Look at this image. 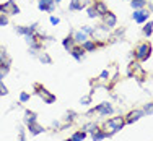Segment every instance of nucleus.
I'll use <instances>...</instances> for the list:
<instances>
[{"label":"nucleus","instance_id":"f8f14e48","mask_svg":"<svg viewBox=\"0 0 153 141\" xmlns=\"http://www.w3.org/2000/svg\"><path fill=\"white\" fill-rule=\"evenodd\" d=\"M143 110H138V109H135V110H130L129 114L126 115V123H134V122H137V120H140L142 117H143Z\"/></svg>","mask_w":153,"mask_h":141},{"label":"nucleus","instance_id":"6ab92c4d","mask_svg":"<svg viewBox=\"0 0 153 141\" xmlns=\"http://www.w3.org/2000/svg\"><path fill=\"white\" fill-rule=\"evenodd\" d=\"M74 39H75V44H83V42H85L86 39H90V37H88V36H86L82 29H80V31L74 32Z\"/></svg>","mask_w":153,"mask_h":141},{"label":"nucleus","instance_id":"0eeeda50","mask_svg":"<svg viewBox=\"0 0 153 141\" xmlns=\"http://www.w3.org/2000/svg\"><path fill=\"white\" fill-rule=\"evenodd\" d=\"M148 18H150V12H148V10H143V8L135 10V12L132 13V20L137 21V23H140V24L147 23Z\"/></svg>","mask_w":153,"mask_h":141},{"label":"nucleus","instance_id":"ddd939ff","mask_svg":"<svg viewBox=\"0 0 153 141\" xmlns=\"http://www.w3.org/2000/svg\"><path fill=\"white\" fill-rule=\"evenodd\" d=\"M93 8L96 10L98 16H101V18H103V16L109 12L108 7H106V3H104L103 0H94V2H93Z\"/></svg>","mask_w":153,"mask_h":141},{"label":"nucleus","instance_id":"9b49d317","mask_svg":"<svg viewBox=\"0 0 153 141\" xmlns=\"http://www.w3.org/2000/svg\"><path fill=\"white\" fill-rule=\"evenodd\" d=\"M103 24L109 29H112V28H116V24H117V16L114 15L112 12H108L106 15L103 16Z\"/></svg>","mask_w":153,"mask_h":141},{"label":"nucleus","instance_id":"dca6fc26","mask_svg":"<svg viewBox=\"0 0 153 141\" xmlns=\"http://www.w3.org/2000/svg\"><path fill=\"white\" fill-rule=\"evenodd\" d=\"M62 46H64V49H65V50H67V52H68V50H70V49H72V47H74V46H75V39H74V32H72V34H68V36H67V37H65V39H64V41H62Z\"/></svg>","mask_w":153,"mask_h":141},{"label":"nucleus","instance_id":"473e14b6","mask_svg":"<svg viewBox=\"0 0 153 141\" xmlns=\"http://www.w3.org/2000/svg\"><path fill=\"white\" fill-rule=\"evenodd\" d=\"M8 23H10L8 16H7V15H3V13H0V28H2V26H7Z\"/></svg>","mask_w":153,"mask_h":141},{"label":"nucleus","instance_id":"7ed1b4c3","mask_svg":"<svg viewBox=\"0 0 153 141\" xmlns=\"http://www.w3.org/2000/svg\"><path fill=\"white\" fill-rule=\"evenodd\" d=\"M150 55H152V44L148 41L138 44L135 52H134V57L137 59V62H147L150 59Z\"/></svg>","mask_w":153,"mask_h":141},{"label":"nucleus","instance_id":"412c9836","mask_svg":"<svg viewBox=\"0 0 153 141\" xmlns=\"http://www.w3.org/2000/svg\"><path fill=\"white\" fill-rule=\"evenodd\" d=\"M100 130V126H98V123H94V122H90V123H86L85 126H83V131L86 133V135H93L94 131H98Z\"/></svg>","mask_w":153,"mask_h":141},{"label":"nucleus","instance_id":"20e7f679","mask_svg":"<svg viewBox=\"0 0 153 141\" xmlns=\"http://www.w3.org/2000/svg\"><path fill=\"white\" fill-rule=\"evenodd\" d=\"M33 89H34V93L38 94V96L41 97V99L44 101L46 104L56 102V94H52L51 91H47V89L41 84V83H34V84H33Z\"/></svg>","mask_w":153,"mask_h":141},{"label":"nucleus","instance_id":"bb28decb","mask_svg":"<svg viewBox=\"0 0 153 141\" xmlns=\"http://www.w3.org/2000/svg\"><path fill=\"white\" fill-rule=\"evenodd\" d=\"M8 73H10V65H2L0 63V81H2Z\"/></svg>","mask_w":153,"mask_h":141},{"label":"nucleus","instance_id":"cd10ccee","mask_svg":"<svg viewBox=\"0 0 153 141\" xmlns=\"http://www.w3.org/2000/svg\"><path fill=\"white\" fill-rule=\"evenodd\" d=\"M86 138V133L85 131H75L74 133V135H72V141H83V140H85Z\"/></svg>","mask_w":153,"mask_h":141},{"label":"nucleus","instance_id":"c756f323","mask_svg":"<svg viewBox=\"0 0 153 141\" xmlns=\"http://www.w3.org/2000/svg\"><path fill=\"white\" fill-rule=\"evenodd\" d=\"M86 12H88V18H98V13H96V10L93 8V5H90V7H86Z\"/></svg>","mask_w":153,"mask_h":141},{"label":"nucleus","instance_id":"e433bc0d","mask_svg":"<svg viewBox=\"0 0 153 141\" xmlns=\"http://www.w3.org/2000/svg\"><path fill=\"white\" fill-rule=\"evenodd\" d=\"M30 97H31V96H30V94H28V93H25V91H23V93H21V94H20V102H28V101H30Z\"/></svg>","mask_w":153,"mask_h":141},{"label":"nucleus","instance_id":"f257e3e1","mask_svg":"<svg viewBox=\"0 0 153 141\" xmlns=\"http://www.w3.org/2000/svg\"><path fill=\"white\" fill-rule=\"evenodd\" d=\"M127 76L129 78H135L138 83H143L145 78H147V73L142 68V65L138 62H130L127 65Z\"/></svg>","mask_w":153,"mask_h":141},{"label":"nucleus","instance_id":"f704fd0d","mask_svg":"<svg viewBox=\"0 0 153 141\" xmlns=\"http://www.w3.org/2000/svg\"><path fill=\"white\" fill-rule=\"evenodd\" d=\"M18 141H26V136H25V130L21 126H18Z\"/></svg>","mask_w":153,"mask_h":141},{"label":"nucleus","instance_id":"2eb2a0df","mask_svg":"<svg viewBox=\"0 0 153 141\" xmlns=\"http://www.w3.org/2000/svg\"><path fill=\"white\" fill-rule=\"evenodd\" d=\"M80 46L83 47L85 52H94V50H96V42H94V39H86V41Z\"/></svg>","mask_w":153,"mask_h":141},{"label":"nucleus","instance_id":"72a5a7b5","mask_svg":"<svg viewBox=\"0 0 153 141\" xmlns=\"http://www.w3.org/2000/svg\"><path fill=\"white\" fill-rule=\"evenodd\" d=\"M80 102H82L83 106H90V104H91V96H90V94L88 96H83L82 99H80Z\"/></svg>","mask_w":153,"mask_h":141},{"label":"nucleus","instance_id":"ea45409f","mask_svg":"<svg viewBox=\"0 0 153 141\" xmlns=\"http://www.w3.org/2000/svg\"><path fill=\"white\" fill-rule=\"evenodd\" d=\"M54 2H56V3H60V2H62V0H54Z\"/></svg>","mask_w":153,"mask_h":141},{"label":"nucleus","instance_id":"b1692460","mask_svg":"<svg viewBox=\"0 0 153 141\" xmlns=\"http://www.w3.org/2000/svg\"><path fill=\"white\" fill-rule=\"evenodd\" d=\"M130 5H132L134 10H140V8H145L147 0H130Z\"/></svg>","mask_w":153,"mask_h":141},{"label":"nucleus","instance_id":"4c0bfd02","mask_svg":"<svg viewBox=\"0 0 153 141\" xmlns=\"http://www.w3.org/2000/svg\"><path fill=\"white\" fill-rule=\"evenodd\" d=\"M49 21H51V24H52V26H57V24L60 23V20H59L57 16H51V18H49Z\"/></svg>","mask_w":153,"mask_h":141},{"label":"nucleus","instance_id":"2f4dec72","mask_svg":"<svg viewBox=\"0 0 153 141\" xmlns=\"http://www.w3.org/2000/svg\"><path fill=\"white\" fill-rule=\"evenodd\" d=\"M98 79H100V81H108L109 79V70H103L100 73V76H98Z\"/></svg>","mask_w":153,"mask_h":141},{"label":"nucleus","instance_id":"7c9ffc66","mask_svg":"<svg viewBox=\"0 0 153 141\" xmlns=\"http://www.w3.org/2000/svg\"><path fill=\"white\" fill-rule=\"evenodd\" d=\"M143 114H147V115H152L153 114V102L145 104V106H143Z\"/></svg>","mask_w":153,"mask_h":141},{"label":"nucleus","instance_id":"aec40b11","mask_svg":"<svg viewBox=\"0 0 153 141\" xmlns=\"http://www.w3.org/2000/svg\"><path fill=\"white\" fill-rule=\"evenodd\" d=\"M33 122H38V115L33 110H25V123H33Z\"/></svg>","mask_w":153,"mask_h":141},{"label":"nucleus","instance_id":"a878e982","mask_svg":"<svg viewBox=\"0 0 153 141\" xmlns=\"http://www.w3.org/2000/svg\"><path fill=\"white\" fill-rule=\"evenodd\" d=\"M75 117H76V114H75V112H74V110H68L67 114H65V117H64V122H65V123H68V125H70L72 122L75 120Z\"/></svg>","mask_w":153,"mask_h":141},{"label":"nucleus","instance_id":"393cba45","mask_svg":"<svg viewBox=\"0 0 153 141\" xmlns=\"http://www.w3.org/2000/svg\"><path fill=\"white\" fill-rule=\"evenodd\" d=\"M152 32H153V21H147L145 26H143V34L147 36V37H150Z\"/></svg>","mask_w":153,"mask_h":141},{"label":"nucleus","instance_id":"4468645a","mask_svg":"<svg viewBox=\"0 0 153 141\" xmlns=\"http://www.w3.org/2000/svg\"><path fill=\"white\" fill-rule=\"evenodd\" d=\"M28 131H30V135L36 136V135H41V133L44 131V128H42V125H39L38 122H33V123H28Z\"/></svg>","mask_w":153,"mask_h":141},{"label":"nucleus","instance_id":"58836bf2","mask_svg":"<svg viewBox=\"0 0 153 141\" xmlns=\"http://www.w3.org/2000/svg\"><path fill=\"white\" fill-rule=\"evenodd\" d=\"M93 2H94V0H82V3H83L85 8H86V7H90V5H93Z\"/></svg>","mask_w":153,"mask_h":141},{"label":"nucleus","instance_id":"f3484780","mask_svg":"<svg viewBox=\"0 0 153 141\" xmlns=\"http://www.w3.org/2000/svg\"><path fill=\"white\" fill-rule=\"evenodd\" d=\"M85 8L82 3V0H70V3H68V10L70 12H82V10Z\"/></svg>","mask_w":153,"mask_h":141},{"label":"nucleus","instance_id":"1a4fd4ad","mask_svg":"<svg viewBox=\"0 0 153 141\" xmlns=\"http://www.w3.org/2000/svg\"><path fill=\"white\" fill-rule=\"evenodd\" d=\"M38 8L41 12L46 13H52L56 10V2L54 0H38Z\"/></svg>","mask_w":153,"mask_h":141},{"label":"nucleus","instance_id":"39448f33","mask_svg":"<svg viewBox=\"0 0 153 141\" xmlns=\"http://www.w3.org/2000/svg\"><path fill=\"white\" fill-rule=\"evenodd\" d=\"M0 13L3 15H20V7L15 3V0H7V2L0 3Z\"/></svg>","mask_w":153,"mask_h":141},{"label":"nucleus","instance_id":"f03ea898","mask_svg":"<svg viewBox=\"0 0 153 141\" xmlns=\"http://www.w3.org/2000/svg\"><path fill=\"white\" fill-rule=\"evenodd\" d=\"M124 125H126V118L122 117V115H119V117H111L106 120V123H104V128L109 130V135H114V133L121 131V130L124 128Z\"/></svg>","mask_w":153,"mask_h":141},{"label":"nucleus","instance_id":"a19ab883","mask_svg":"<svg viewBox=\"0 0 153 141\" xmlns=\"http://www.w3.org/2000/svg\"><path fill=\"white\" fill-rule=\"evenodd\" d=\"M65 141H72V140H70V138H68V140H65Z\"/></svg>","mask_w":153,"mask_h":141},{"label":"nucleus","instance_id":"c85d7f7f","mask_svg":"<svg viewBox=\"0 0 153 141\" xmlns=\"http://www.w3.org/2000/svg\"><path fill=\"white\" fill-rule=\"evenodd\" d=\"M82 31L85 32L86 36H91V37L94 36V28H91V26H86L85 24V26H82Z\"/></svg>","mask_w":153,"mask_h":141},{"label":"nucleus","instance_id":"423d86ee","mask_svg":"<svg viewBox=\"0 0 153 141\" xmlns=\"http://www.w3.org/2000/svg\"><path fill=\"white\" fill-rule=\"evenodd\" d=\"M94 112H98V114H100L101 117H109V115H111L112 112H114V109H112L111 102H101V104H98L96 107H93V109L88 112V115L94 114Z\"/></svg>","mask_w":153,"mask_h":141},{"label":"nucleus","instance_id":"5701e85b","mask_svg":"<svg viewBox=\"0 0 153 141\" xmlns=\"http://www.w3.org/2000/svg\"><path fill=\"white\" fill-rule=\"evenodd\" d=\"M39 59V62L41 63H44V65H52V59H51V55L47 52H41V54H38L36 55Z\"/></svg>","mask_w":153,"mask_h":141},{"label":"nucleus","instance_id":"9d476101","mask_svg":"<svg viewBox=\"0 0 153 141\" xmlns=\"http://www.w3.org/2000/svg\"><path fill=\"white\" fill-rule=\"evenodd\" d=\"M68 52H70V55L74 57L76 62H82V60L85 59V54H86L85 50H83V47L80 46V44H75L70 50H68Z\"/></svg>","mask_w":153,"mask_h":141},{"label":"nucleus","instance_id":"a211bd4d","mask_svg":"<svg viewBox=\"0 0 153 141\" xmlns=\"http://www.w3.org/2000/svg\"><path fill=\"white\" fill-rule=\"evenodd\" d=\"M0 63L2 65H12V57L8 55L5 49H0Z\"/></svg>","mask_w":153,"mask_h":141},{"label":"nucleus","instance_id":"6e6552de","mask_svg":"<svg viewBox=\"0 0 153 141\" xmlns=\"http://www.w3.org/2000/svg\"><path fill=\"white\" fill-rule=\"evenodd\" d=\"M38 23H33L30 26H15V32L20 36H30V34H34L38 31Z\"/></svg>","mask_w":153,"mask_h":141},{"label":"nucleus","instance_id":"c9c22d12","mask_svg":"<svg viewBox=\"0 0 153 141\" xmlns=\"http://www.w3.org/2000/svg\"><path fill=\"white\" fill-rule=\"evenodd\" d=\"M8 94V88L3 84V81H0V96H7Z\"/></svg>","mask_w":153,"mask_h":141},{"label":"nucleus","instance_id":"4be33fe9","mask_svg":"<svg viewBox=\"0 0 153 141\" xmlns=\"http://www.w3.org/2000/svg\"><path fill=\"white\" fill-rule=\"evenodd\" d=\"M109 133L108 131H103V130H98V131H94L93 135H91V138L93 141H101V140H104V138H109Z\"/></svg>","mask_w":153,"mask_h":141}]
</instances>
